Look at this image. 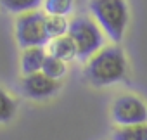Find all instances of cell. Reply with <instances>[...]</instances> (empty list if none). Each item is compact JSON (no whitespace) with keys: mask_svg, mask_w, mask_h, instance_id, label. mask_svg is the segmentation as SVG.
<instances>
[{"mask_svg":"<svg viewBox=\"0 0 147 140\" xmlns=\"http://www.w3.org/2000/svg\"><path fill=\"white\" fill-rule=\"evenodd\" d=\"M128 73V62L118 45H106L87 61L85 76L94 87H109L123 81Z\"/></svg>","mask_w":147,"mask_h":140,"instance_id":"cell-1","label":"cell"},{"mask_svg":"<svg viewBox=\"0 0 147 140\" xmlns=\"http://www.w3.org/2000/svg\"><path fill=\"white\" fill-rule=\"evenodd\" d=\"M88 9L106 36L113 43H119L130 21V7L126 0H90Z\"/></svg>","mask_w":147,"mask_h":140,"instance_id":"cell-2","label":"cell"},{"mask_svg":"<svg viewBox=\"0 0 147 140\" xmlns=\"http://www.w3.org/2000/svg\"><path fill=\"white\" fill-rule=\"evenodd\" d=\"M67 35L75 40L78 48V59L88 61L106 45V33L90 16H76L69 21Z\"/></svg>","mask_w":147,"mask_h":140,"instance_id":"cell-3","label":"cell"},{"mask_svg":"<svg viewBox=\"0 0 147 140\" xmlns=\"http://www.w3.org/2000/svg\"><path fill=\"white\" fill-rule=\"evenodd\" d=\"M47 14L42 11H31L16 18L14 35L21 48L28 47H47L50 38L45 26Z\"/></svg>","mask_w":147,"mask_h":140,"instance_id":"cell-4","label":"cell"},{"mask_svg":"<svg viewBox=\"0 0 147 140\" xmlns=\"http://www.w3.org/2000/svg\"><path fill=\"white\" fill-rule=\"evenodd\" d=\"M111 118L118 126H133L147 123V104L133 94L119 95L111 104Z\"/></svg>","mask_w":147,"mask_h":140,"instance_id":"cell-5","label":"cell"},{"mask_svg":"<svg viewBox=\"0 0 147 140\" xmlns=\"http://www.w3.org/2000/svg\"><path fill=\"white\" fill-rule=\"evenodd\" d=\"M19 88H21V92L26 99L45 100V99L54 97L59 92L61 83L49 78L42 71H38V73H33V75H23V78L19 81Z\"/></svg>","mask_w":147,"mask_h":140,"instance_id":"cell-6","label":"cell"},{"mask_svg":"<svg viewBox=\"0 0 147 140\" xmlns=\"http://www.w3.org/2000/svg\"><path fill=\"white\" fill-rule=\"evenodd\" d=\"M47 55H49V52H47L45 47H28V48H21V59H19L21 73L23 75H33V73L42 71Z\"/></svg>","mask_w":147,"mask_h":140,"instance_id":"cell-7","label":"cell"},{"mask_svg":"<svg viewBox=\"0 0 147 140\" xmlns=\"http://www.w3.org/2000/svg\"><path fill=\"white\" fill-rule=\"evenodd\" d=\"M47 52L49 55H54L64 62H71L78 59V48H76V43L69 35H64V36H59V38H52L47 45Z\"/></svg>","mask_w":147,"mask_h":140,"instance_id":"cell-8","label":"cell"},{"mask_svg":"<svg viewBox=\"0 0 147 140\" xmlns=\"http://www.w3.org/2000/svg\"><path fill=\"white\" fill-rule=\"evenodd\" d=\"M40 5H43V0H0V11L16 16L38 11Z\"/></svg>","mask_w":147,"mask_h":140,"instance_id":"cell-9","label":"cell"},{"mask_svg":"<svg viewBox=\"0 0 147 140\" xmlns=\"http://www.w3.org/2000/svg\"><path fill=\"white\" fill-rule=\"evenodd\" d=\"M111 140H147V123L133 126H118Z\"/></svg>","mask_w":147,"mask_h":140,"instance_id":"cell-10","label":"cell"},{"mask_svg":"<svg viewBox=\"0 0 147 140\" xmlns=\"http://www.w3.org/2000/svg\"><path fill=\"white\" fill-rule=\"evenodd\" d=\"M42 73L47 75L49 78L59 81L67 75V62H64V61H61L54 55H47V59L43 62V67H42Z\"/></svg>","mask_w":147,"mask_h":140,"instance_id":"cell-11","label":"cell"},{"mask_svg":"<svg viewBox=\"0 0 147 140\" xmlns=\"http://www.w3.org/2000/svg\"><path fill=\"white\" fill-rule=\"evenodd\" d=\"M18 111V104L14 100V97L4 88L0 87V125L9 123Z\"/></svg>","mask_w":147,"mask_h":140,"instance_id":"cell-12","label":"cell"},{"mask_svg":"<svg viewBox=\"0 0 147 140\" xmlns=\"http://www.w3.org/2000/svg\"><path fill=\"white\" fill-rule=\"evenodd\" d=\"M45 26H47V33H49V38H59V36H64L67 35L69 31V21L67 18L64 16H49L45 18Z\"/></svg>","mask_w":147,"mask_h":140,"instance_id":"cell-13","label":"cell"},{"mask_svg":"<svg viewBox=\"0 0 147 140\" xmlns=\"http://www.w3.org/2000/svg\"><path fill=\"white\" fill-rule=\"evenodd\" d=\"M43 9L49 16L67 18L75 9V0H43Z\"/></svg>","mask_w":147,"mask_h":140,"instance_id":"cell-14","label":"cell"}]
</instances>
